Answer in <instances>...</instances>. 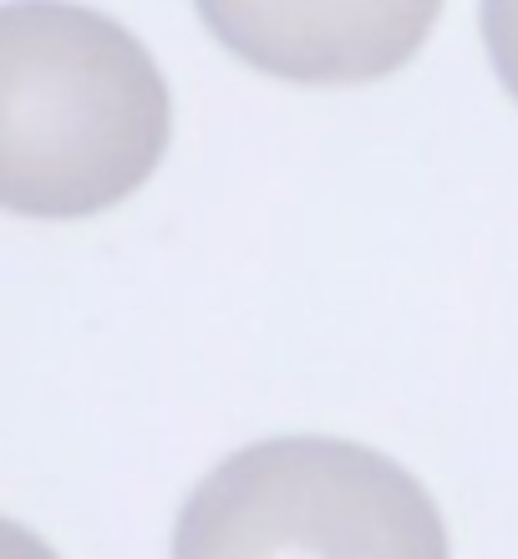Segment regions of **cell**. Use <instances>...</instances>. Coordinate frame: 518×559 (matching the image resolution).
I'll use <instances>...</instances> for the list:
<instances>
[{"label": "cell", "instance_id": "3", "mask_svg": "<svg viewBox=\"0 0 518 559\" xmlns=\"http://www.w3.org/2000/svg\"><path fill=\"white\" fill-rule=\"evenodd\" d=\"M483 41H489V57L504 76V87L518 97V5H483Z\"/></svg>", "mask_w": 518, "mask_h": 559}, {"label": "cell", "instance_id": "1", "mask_svg": "<svg viewBox=\"0 0 518 559\" xmlns=\"http://www.w3.org/2000/svg\"><path fill=\"white\" fill-rule=\"evenodd\" d=\"M173 133L158 61L87 5L0 11V204L87 219L153 178Z\"/></svg>", "mask_w": 518, "mask_h": 559}, {"label": "cell", "instance_id": "2", "mask_svg": "<svg viewBox=\"0 0 518 559\" xmlns=\"http://www.w3.org/2000/svg\"><path fill=\"white\" fill-rule=\"evenodd\" d=\"M173 559H453V545L397 457L351 438H265L189 493Z\"/></svg>", "mask_w": 518, "mask_h": 559}]
</instances>
